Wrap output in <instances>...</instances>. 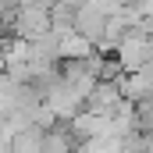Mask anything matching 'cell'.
I'll return each instance as SVG.
<instances>
[{
	"instance_id": "1",
	"label": "cell",
	"mask_w": 153,
	"mask_h": 153,
	"mask_svg": "<svg viewBox=\"0 0 153 153\" xmlns=\"http://www.w3.org/2000/svg\"><path fill=\"white\" fill-rule=\"evenodd\" d=\"M117 89L125 96V103H146L153 100V68H139V71H125L117 78Z\"/></svg>"
}]
</instances>
